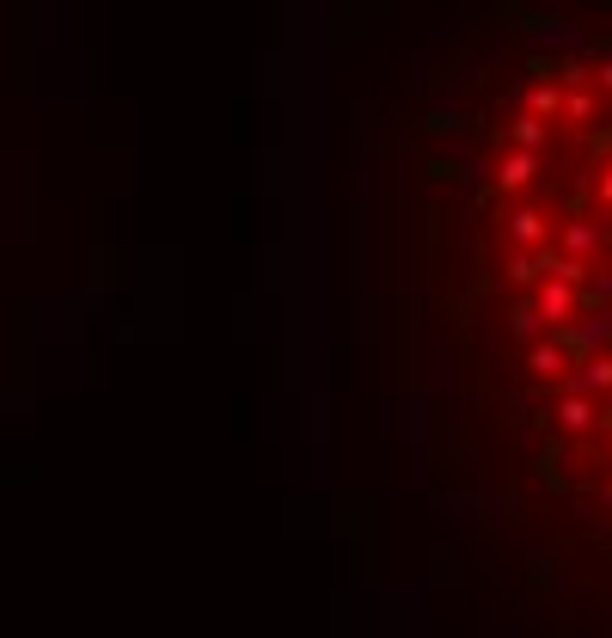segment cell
<instances>
[{
	"label": "cell",
	"mask_w": 612,
	"mask_h": 638,
	"mask_svg": "<svg viewBox=\"0 0 612 638\" xmlns=\"http://www.w3.org/2000/svg\"><path fill=\"white\" fill-rule=\"evenodd\" d=\"M600 240H607V228H600V221H581V216L557 228V252H564V258H576V265H595Z\"/></svg>",
	"instance_id": "277c9868"
},
{
	"label": "cell",
	"mask_w": 612,
	"mask_h": 638,
	"mask_svg": "<svg viewBox=\"0 0 612 638\" xmlns=\"http://www.w3.org/2000/svg\"><path fill=\"white\" fill-rule=\"evenodd\" d=\"M564 117L569 124H595V93L581 86V93H564Z\"/></svg>",
	"instance_id": "4fadbf2b"
},
{
	"label": "cell",
	"mask_w": 612,
	"mask_h": 638,
	"mask_svg": "<svg viewBox=\"0 0 612 638\" xmlns=\"http://www.w3.org/2000/svg\"><path fill=\"white\" fill-rule=\"evenodd\" d=\"M533 308H539V320H545L551 332H564L569 320L588 308V301H581V289H569V282H539V289H533Z\"/></svg>",
	"instance_id": "7a4b0ae2"
},
{
	"label": "cell",
	"mask_w": 612,
	"mask_h": 638,
	"mask_svg": "<svg viewBox=\"0 0 612 638\" xmlns=\"http://www.w3.org/2000/svg\"><path fill=\"white\" fill-rule=\"evenodd\" d=\"M539 172H545V166H539V154H515V148H508V154L496 160V185H503V190H527Z\"/></svg>",
	"instance_id": "ba28073f"
},
{
	"label": "cell",
	"mask_w": 612,
	"mask_h": 638,
	"mask_svg": "<svg viewBox=\"0 0 612 638\" xmlns=\"http://www.w3.org/2000/svg\"><path fill=\"white\" fill-rule=\"evenodd\" d=\"M607 461H612V430H607Z\"/></svg>",
	"instance_id": "e0dca14e"
},
{
	"label": "cell",
	"mask_w": 612,
	"mask_h": 638,
	"mask_svg": "<svg viewBox=\"0 0 612 638\" xmlns=\"http://www.w3.org/2000/svg\"><path fill=\"white\" fill-rule=\"evenodd\" d=\"M508 141H515V154H539V148L551 141V124H539V117H527V111H520L515 124H508Z\"/></svg>",
	"instance_id": "30bf717a"
},
{
	"label": "cell",
	"mask_w": 612,
	"mask_h": 638,
	"mask_svg": "<svg viewBox=\"0 0 612 638\" xmlns=\"http://www.w3.org/2000/svg\"><path fill=\"white\" fill-rule=\"evenodd\" d=\"M527 117H539V124H551V117H564V86L557 80H539V86H527Z\"/></svg>",
	"instance_id": "9c48e42d"
},
{
	"label": "cell",
	"mask_w": 612,
	"mask_h": 638,
	"mask_svg": "<svg viewBox=\"0 0 612 638\" xmlns=\"http://www.w3.org/2000/svg\"><path fill=\"white\" fill-rule=\"evenodd\" d=\"M508 338H515L520 350H533L539 338H551V326H545V320H539L533 295H527V301H515V308H508Z\"/></svg>",
	"instance_id": "52a82bcc"
},
{
	"label": "cell",
	"mask_w": 612,
	"mask_h": 638,
	"mask_svg": "<svg viewBox=\"0 0 612 638\" xmlns=\"http://www.w3.org/2000/svg\"><path fill=\"white\" fill-rule=\"evenodd\" d=\"M503 277L515 282V289H539V252H508Z\"/></svg>",
	"instance_id": "8fae6325"
},
{
	"label": "cell",
	"mask_w": 612,
	"mask_h": 638,
	"mask_svg": "<svg viewBox=\"0 0 612 638\" xmlns=\"http://www.w3.org/2000/svg\"><path fill=\"white\" fill-rule=\"evenodd\" d=\"M569 369H576V362H569V350L557 344V332H551V338H539L533 350H527V381H564Z\"/></svg>",
	"instance_id": "5b68a950"
},
{
	"label": "cell",
	"mask_w": 612,
	"mask_h": 638,
	"mask_svg": "<svg viewBox=\"0 0 612 638\" xmlns=\"http://www.w3.org/2000/svg\"><path fill=\"white\" fill-rule=\"evenodd\" d=\"M588 80H595L600 93H612V56H600V62H588Z\"/></svg>",
	"instance_id": "5bb4252c"
},
{
	"label": "cell",
	"mask_w": 612,
	"mask_h": 638,
	"mask_svg": "<svg viewBox=\"0 0 612 638\" xmlns=\"http://www.w3.org/2000/svg\"><path fill=\"white\" fill-rule=\"evenodd\" d=\"M600 503H607V510H612V479H607V485H600Z\"/></svg>",
	"instance_id": "2e32d148"
},
{
	"label": "cell",
	"mask_w": 612,
	"mask_h": 638,
	"mask_svg": "<svg viewBox=\"0 0 612 638\" xmlns=\"http://www.w3.org/2000/svg\"><path fill=\"white\" fill-rule=\"evenodd\" d=\"M588 308H612V265H595L588 270V289H581Z\"/></svg>",
	"instance_id": "7c38bea8"
},
{
	"label": "cell",
	"mask_w": 612,
	"mask_h": 638,
	"mask_svg": "<svg viewBox=\"0 0 612 638\" xmlns=\"http://www.w3.org/2000/svg\"><path fill=\"white\" fill-rule=\"evenodd\" d=\"M551 418H557V430H564V437H588V430L600 424V405H595V399H569V393H557V411H551Z\"/></svg>",
	"instance_id": "8992f818"
},
{
	"label": "cell",
	"mask_w": 612,
	"mask_h": 638,
	"mask_svg": "<svg viewBox=\"0 0 612 638\" xmlns=\"http://www.w3.org/2000/svg\"><path fill=\"white\" fill-rule=\"evenodd\" d=\"M545 209L539 202H515L508 209V240H515V252H545Z\"/></svg>",
	"instance_id": "3957f363"
},
{
	"label": "cell",
	"mask_w": 612,
	"mask_h": 638,
	"mask_svg": "<svg viewBox=\"0 0 612 638\" xmlns=\"http://www.w3.org/2000/svg\"><path fill=\"white\" fill-rule=\"evenodd\" d=\"M595 190H600V202L612 209V166H600V185H595Z\"/></svg>",
	"instance_id": "9a60e30c"
},
{
	"label": "cell",
	"mask_w": 612,
	"mask_h": 638,
	"mask_svg": "<svg viewBox=\"0 0 612 638\" xmlns=\"http://www.w3.org/2000/svg\"><path fill=\"white\" fill-rule=\"evenodd\" d=\"M557 344L569 350V362H588V357H612V308H581Z\"/></svg>",
	"instance_id": "6da1fadb"
}]
</instances>
